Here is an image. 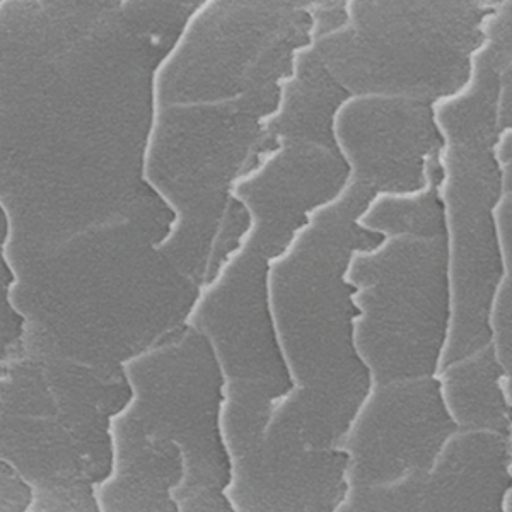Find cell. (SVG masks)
Returning a JSON list of instances; mask_svg holds the SVG:
<instances>
[{"label":"cell","instance_id":"obj_1","mask_svg":"<svg viewBox=\"0 0 512 512\" xmlns=\"http://www.w3.org/2000/svg\"><path fill=\"white\" fill-rule=\"evenodd\" d=\"M166 53L118 14L81 31L36 0L0 4V207L12 267L96 227L171 216L144 175Z\"/></svg>","mask_w":512,"mask_h":512},{"label":"cell","instance_id":"obj_2","mask_svg":"<svg viewBox=\"0 0 512 512\" xmlns=\"http://www.w3.org/2000/svg\"><path fill=\"white\" fill-rule=\"evenodd\" d=\"M171 219L96 227L14 265L23 352L118 374L185 325L198 286L159 250Z\"/></svg>","mask_w":512,"mask_h":512},{"label":"cell","instance_id":"obj_3","mask_svg":"<svg viewBox=\"0 0 512 512\" xmlns=\"http://www.w3.org/2000/svg\"><path fill=\"white\" fill-rule=\"evenodd\" d=\"M366 202L345 180L267 260L268 313L291 383L270 396L268 410L318 448H333L369 383L352 349L354 313L342 277L350 251L362 245L354 217Z\"/></svg>","mask_w":512,"mask_h":512},{"label":"cell","instance_id":"obj_4","mask_svg":"<svg viewBox=\"0 0 512 512\" xmlns=\"http://www.w3.org/2000/svg\"><path fill=\"white\" fill-rule=\"evenodd\" d=\"M123 374L130 396L111 420L113 463L96 490L99 511H219L222 376L207 340L180 326Z\"/></svg>","mask_w":512,"mask_h":512},{"label":"cell","instance_id":"obj_5","mask_svg":"<svg viewBox=\"0 0 512 512\" xmlns=\"http://www.w3.org/2000/svg\"><path fill=\"white\" fill-rule=\"evenodd\" d=\"M309 41V33L282 41L234 96L156 105L144 175L173 216L158 246L197 286L246 227L231 185L255 163L263 117L274 110L294 52Z\"/></svg>","mask_w":512,"mask_h":512},{"label":"cell","instance_id":"obj_6","mask_svg":"<svg viewBox=\"0 0 512 512\" xmlns=\"http://www.w3.org/2000/svg\"><path fill=\"white\" fill-rule=\"evenodd\" d=\"M125 374L21 352L0 367V460L33 490L31 511H99Z\"/></svg>","mask_w":512,"mask_h":512},{"label":"cell","instance_id":"obj_7","mask_svg":"<svg viewBox=\"0 0 512 512\" xmlns=\"http://www.w3.org/2000/svg\"><path fill=\"white\" fill-rule=\"evenodd\" d=\"M502 0H347L345 23L311 40L349 94L432 103L465 84L483 26Z\"/></svg>","mask_w":512,"mask_h":512},{"label":"cell","instance_id":"obj_8","mask_svg":"<svg viewBox=\"0 0 512 512\" xmlns=\"http://www.w3.org/2000/svg\"><path fill=\"white\" fill-rule=\"evenodd\" d=\"M345 262L350 337L369 383L432 376L448 325L443 233H396Z\"/></svg>","mask_w":512,"mask_h":512},{"label":"cell","instance_id":"obj_9","mask_svg":"<svg viewBox=\"0 0 512 512\" xmlns=\"http://www.w3.org/2000/svg\"><path fill=\"white\" fill-rule=\"evenodd\" d=\"M272 393L277 395L262 384L222 379L217 427L227 460L224 501L234 511L337 506L344 492V456L311 446L289 427L268 424Z\"/></svg>","mask_w":512,"mask_h":512},{"label":"cell","instance_id":"obj_10","mask_svg":"<svg viewBox=\"0 0 512 512\" xmlns=\"http://www.w3.org/2000/svg\"><path fill=\"white\" fill-rule=\"evenodd\" d=\"M453 431L432 376L367 383L333 444L344 456V492L335 511L378 509L431 465Z\"/></svg>","mask_w":512,"mask_h":512},{"label":"cell","instance_id":"obj_11","mask_svg":"<svg viewBox=\"0 0 512 512\" xmlns=\"http://www.w3.org/2000/svg\"><path fill=\"white\" fill-rule=\"evenodd\" d=\"M313 0H205L156 72V105L238 94L279 43L311 33Z\"/></svg>","mask_w":512,"mask_h":512},{"label":"cell","instance_id":"obj_12","mask_svg":"<svg viewBox=\"0 0 512 512\" xmlns=\"http://www.w3.org/2000/svg\"><path fill=\"white\" fill-rule=\"evenodd\" d=\"M255 229L246 226L214 274L198 286L185 325L207 340L222 379H243L275 393L287 388L286 367L268 313V256Z\"/></svg>","mask_w":512,"mask_h":512},{"label":"cell","instance_id":"obj_13","mask_svg":"<svg viewBox=\"0 0 512 512\" xmlns=\"http://www.w3.org/2000/svg\"><path fill=\"white\" fill-rule=\"evenodd\" d=\"M332 134L347 166L345 178L369 198L379 192H412L439 175L441 137L431 103L349 94L333 113Z\"/></svg>","mask_w":512,"mask_h":512},{"label":"cell","instance_id":"obj_14","mask_svg":"<svg viewBox=\"0 0 512 512\" xmlns=\"http://www.w3.org/2000/svg\"><path fill=\"white\" fill-rule=\"evenodd\" d=\"M511 478V432L456 427L444 437L431 465L383 502L395 509H490Z\"/></svg>","mask_w":512,"mask_h":512},{"label":"cell","instance_id":"obj_15","mask_svg":"<svg viewBox=\"0 0 512 512\" xmlns=\"http://www.w3.org/2000/svg\"><path fill=\"white\" fill-rule=\"evenodd\" d=\"M501 373L489 342H485L432 376L454 427L502 432L511 429V408L504 403L497 388Z\"/></svg>","mask_w":512,"mask_h":512},{"label":"cell","instance_id":"obj_16","mask_svg":"<svg viewBox=\"0 0 512 512\" xmlns=\"http://www.w3.org/2000/svg\"><path fill=\"white\" fill-rule=\"evenodd\" d=\"M205 0H122L118 18L135 35L169 52Z\"/></svg>","mask_w":512,"mask_h":512},{"label":"cell","instance_id":"obj_17","mask_svg":"<svg viewBox=\"0 0 512 512\" xmlns=\"http://www.w3.org/2000/svg\"><path fill=\"white\" fill-rule=\"evenodd\" d=\"M9 224L0 207V367L23 352L24 318L12 301L16 272L7 255Z\"/></svg>","mask_w":512,"mask_h":512},{"label":"cell","instance_id":"obj_18","mask_svg":"<svg viewBox=\"0 0 512 512\" xmlns=\"http://www.w3.org/2000/svg\"><path fill=\"white\" fill-rule=\"evenodd\" d=\"M511 274L502 272L490 292L485 328L490 350L502 373L511 374Z\"/></svg>","mask_w":512,"mask_h":512},{"label":"cell","instance_id":"obj_19","mask_svg":"<svg viewBox=\"0 0 512 512\" xmlns=\"http://www.w3.org/2000/svg\"><path fill=\"white\" fill-rule=\"evenodd\" d=\"M41 11L55 23L91 30L96 24L117 16L122 0H36Z\"/></svg>","mask_w":512,"mask_h":512},{"label":"cell","instance_id":"obj_20","mask_svg":"<svg viewBox=\"0 0 512 512\" xmlns=\"http://www.w3.org/2000/svg\"><path fill=\"white\" fill-rule=\"evenodd\" d=\"M33 490L12 466L0 460V512L31 511Z\"/></svg>","mask_w":512,"mask_h":512},{"label":"cell","instance_id":"obj_21","mask_svg":"<svg viewBox=\"0 0 512 512\" xmlns=\"http://www.w3.org/2000/svg\"><path fill=\"white\" fill-rule=\"evenodd\" d=\"M499 506H501L502 511L511 512V487H506L502 492Z\"/></svg>","mask_w":512,"mask_h":512},{"label":"cell","instance_id":"obj_22","mask_svg":"<svg viewBox=\"0 0 512 512\" xmlns=\"http://www.w3.org/2000/svg\"><path fill=\"white\" fill-rule=\"evenodd\" d=\"M2 2H6V0H0V4H2Z\"/></svg>","mask_w":512,"mask_h":512}]
</instances>
